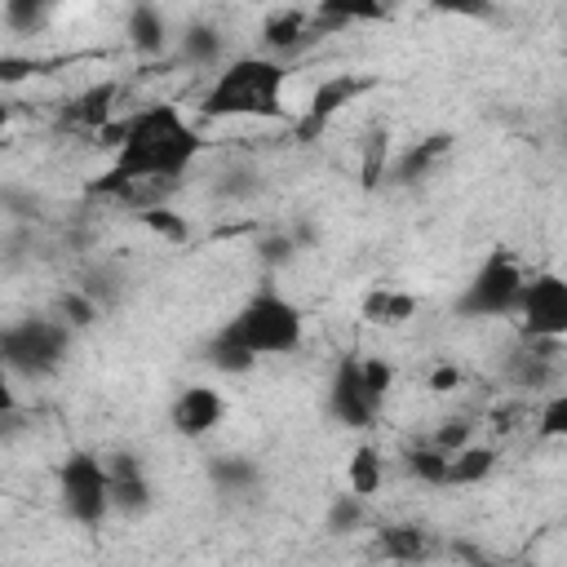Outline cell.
Returning <instances> with one entry per match:
<instances>
[{
    "mask_svg": "<svg viewBox=\"0 0 567 567\" xmlns=\"http://www.w3.org/2000/svg\"><path fill=\"white\" fill-rule=\"evenodd\" d=\"M75 350V332L53 315H22L0 328V372L13 381H53Z\"/></svg>",
    "mask_w": 567,
    "mask_h": 567,
    "instance_id": "obj_4",
    "label": "cell"
},
{
    "mask_svg": "<svg viewBox=\"0 0 567 567\" xmlns=\"http://www.w3.org/2000/svg\"><path fill=\"white\" fill-rule=\"evenodd\" d=\"M173 58L182 62V66H190V71H221L235 53H230V44H226V31L217 27V22H208V18H190L186 27H177L173 31Z\"/></svg>",
    "mask_w": 567,
    "mask_h": 567,
    "instance_id": "obj_12",
    "label": "cell"
},
{
    "mask_svg": "<svg viewBox=\"0 0 567 567\" xmlns=\"http://www.w3.org/2000/svg\"><path fill=\"white\" fill-rule=\"evenodd\" d=\"M394 385V363L381 354H341L328 377V416L346 430H368Z\"/></svg>",
    "mask_w": 567,
    "mask_h": 567,
    "instance_id": "obj_5",
    "label": "cell"
},
{
    "mask_svg": "<svg viewBox=\"0 0 567 567\" xmlns=\"http://www.w3.org/2000/svg\"><path fill=\"white\" fill-rule=\"evenodd\" d=\"M563 372V341H523L514 354V385L518 390H558Z\"/></svg>",
    "mask_w": 567,
    "mask_h": 567,
    "instance_id": "obj_17",
    "label": "cell"
},
{
    "mask_svg": "<svg viewBox=\"0 0 567 567\" xmlns=\"http://www.w3.org/2000/svg\"><path fill=\"white\" fill-rule=\"evenodd\" d=\"M124 40L137 58H164L173 53V22L159 4H133L124 13Z\"/></svg>",
    "mask_w": 567,
    "mask_h": 567,
    "instance_id": "obj_16",
    "label": "cell"
},
{
    "mask_svg": "<svg viewBox=\"0 0 567 567\" xmlns=\"http://www.w3.org/2000/svg\"><path fill=\"white\" fill-rule=\"evenodd\" d=\"M301 341H306V315H301V306L288 292H279L275 284H261L204 341V363L213 372L239 377V372H252L261 359L297 354Z\"/></svg>",
    "mask_w": 567,
    "mask_h": 567,
    "instance_id": "obj_2",
    "label": "cell"
},
{
    "mask_svg": "<svg viewBox=\"0 0 567 567\" xmlns=\"http://www.w3.org/2000/svg\"><path fill=\"white\" fill-rule=\"evenodd\" d=\"M496 461L501 452L492 443H465L461 452L447 456V474H443V487H478L496 474Z\"/></svg>",
    "mask_w": 567,
    "mask_h": 567,
    "instance_id": "obj_21",
    "label": "cell"
},
{
    "mask_svg": "<svg viewBox=\"0 0 567 567\" xmlns=\"http://www.w3.org/2000/svg\"><path fill=\"white\" fill-rule=\"evenodd\" d=\"M465 443H474V421H470V416H447V421L430 434V447H439L443 456L461 452Z\"/></svg>",
    "mask_w": 567,
    "mask_h": 567,
    "instance_id": "obj_32",
    "label": "cell"
},
{
    "mask_svg": "<svg viewBox=\"0 0 567 567\" xmlns=\"http://www.w3.org/2000/svg\"><path fill=\"white\" fill-rule=\"evenodd\" d=\"M58 509L66 523L93 532L111 518V492H106V465L97 452L75 447L58 465Z\"/></svg>",
    "mask_w": 567,
    "mask_h": 567,
    "instance_id": "obj_6",
    "label": "cell"
},
{
    "mask_svg": "<svg viewBox=\"0 0 567 567\" xmlns=\"http://www.w3.org/2000/svg\"><path fill=\"white\" fill-rule=\"evenodd\" d=\"M257 190H261V173H257V164H248V159L226 164V168L217 173V182H213V195H217V199H248V195H257Z\"/></svg>",
    "mask_w": 567,
    "mask_h": 567,
    "instance_id": "obj_26",
    "label": "cell"
},
{
    "mask_svg": "<svg viewBox=\"0 0 567 567\" xmlns=\"http://www.w3.org/2000/svg\"><path fill=\"white\" fill-rule=\"evenodd\" d=\"M18 408H22V399H18V381H13L9 372H0V421H13Z\"/></svg>",
    "mask_w": 567,
    "mask_h": 567,
    "instance_id": "obj_37",
    "label": "cell"
},
{
    "mask_svg": "<svg viewBox=\"0 0 567 567\" xmlns=\"http://www.w3.org/2000/svg\"><path fill=\"white\" fill-rule=\"evenodd\" d=\"M447 155H452V133H443V128H439V133H425V137H416V142H408L403 151L390 155L381 182H390V186H399V190L421 186Z\"/></svg>",
    "mask_w": 567,
    "mask_h": 567,
    "instance_id": "obj_14",
    "label": "cell"
},
{
    "mask_svg": "<svg viewBox=\"0 0 567 567\" xmlns=\"http://www.w3.org/2000/svg\"><path fill=\"white\" fill-rule=\"evenodd\" d=\"M0 213H4L13 226H31V221H40V213H44V199H40L31 186H18V182H0Z\"/></svg>",
    "mask_w": 567,
    "mask_h": 567,
    "instance_id": "obj_27",
    "label": "cell"
},
{
    "mask_svg": "<svg viewBox=\"0 0 567 567\" xmlns=\"http://www.w3.org/2000/svg\"><path fill=\"white\" fill-rule=\"evenodd\" d=\"M416 297L412 292H403V288H394V284H377V288H368L363 292V301H359V315L368 319V323H377V328H399V323H408L412 315H416Z\"/></svg>",
    "mask_w": 567,
    "mask_h": 567,
    "instance_id": "obj_20",
    "label": "cell"
},
{
    "mask_svg": "<svg viewBox=\"0 0 567 567\" xmlns=\"http://www.w3.org/2000/svg\"><path fill=\"white\" fill-rule=\"evenodd\" d=\"M403 470H408L416 483H425V487H443L447 456H443L439 447H430V443H416V447L403 452Z\"/></svg>",
    "mask_w": 567,
    "mask_h": 567,
    "instance_id": "obj_29",
    "label": "cell"
},
{
    "mask_svg": "<svg viewBox=\"0 0 567 567\" xmlns=\"http://www.w3.org/2000/svg\"><path fill=\"white\" fill-rule=\"evenodd\" d=\"M102 146H111V164L89 182V195L120 199L128 186H159L177 190L182 177L204 155V133L190 115H182L173 102L137 106L120 120H111L102 133Z\"/></svg>",
    "mask_w": 567,
    "mask_h": 567,
    "instance_id": "obj_1",
    "label": "cell"
},
{
    "mask_svg": "<svg viewBox=\"0 0 567 567\" xmlns=\"http://www.w3.org/2000/svg\"><path fill=\"white\" fill-rule=\"evenodd\" d=\"M75 288H80L97 310H115V306L128 297V275H124L120 261H93V266L80 275Z\"/></svg>",
    "mask_w": 567,
    "mask_h": 567,
    "instance_id": "obj_22",
    "label": "cell"
},
{
    "mask_svg": "<svg viewBox=\"0 0 567 567\" xmlns=\"http://www.w3.org/2000/svg\"><path fill=\"white\" fill-rule=\"evenodd\" d=\"M563 434H567V394L563 390H549V399L536 412V439L540 443H554Z\"/></svg>",
    "mask_w": 567,
    "mask_h": 567,
    "instance_id": "obj_31",
    "label": "cell"
},
{
    "mask_svg": "<svg viewBox=\"0 0 567 567\" xmlns=\"http://www.w3.org/2000/svg\"><path fill=\"white\" fill-rule=\"evenodd\" d=\"M9 120H13V106L0 97V137H4V128H9Z\"/></svg>",
    "mask_w": 567,
    "mask_h": 567,
    "instance_id": "obj_38",
    "label": "cell"
},
{
    "mask_svg": "<svg viewBox=\"0 0 567 567\" xmlns=\"http://www.w3.org/2000/svg\"><path fill=\"white\" fill-rule=\"evenodd\" d=\"M518 337L523 341H563L567 337V279L558 270H532L518 306Z\"/></svg>",
    "mask_w": 567,
    "mask_h": 567,
    "instance_id": "obj_8",
    "label": "cell"
},
{
    "mask_svg": "<svg viewBox=\"0 0 567 567\" xmlns=\"http://www.w3.org/2000/svg\"><path fill=\"white\" fill-rule=\"evenodd\" d=\"M199 120H288V66L266 53H235L208 75Z\"/></svg>",
    "mask_w": 567,
    "mask_h": 567,
    "instance_id": "obj_3",
    "label": "cell"
},
{
    "mask_svg": "<svg viewBox=\"0 0 567 567\" xmlns=\"http://www.w3.org/2000/svg\"><path fill=\"white\" fill-rule=\"evenodd\" d=\"M425 385H430L434 394H447V390L461 385V368H456V363H439V368L425 377Z\"/></svg>",
    "mask_w": 567,
    "mask_h": 567,
    "instance_id": "obj_36",
    "label": "cell"
},
{
    "mask_svg": "<svg viewBox=\"0 0 567 567\" xmlns=\"http://www.w3.org/2000/svg\"><path fill=\"white\" fill-rule=\"evenodd\" d=\"M102 465H106L111 514H120V518H146L155 509V483H151V470L142 465V456L128 452V447H120V452H106Z\"/></svg>",
    "mask_w": 567,
    "mask_h": 567,
    "instance_id": "obj_9",
    "label": "cell"
},
{
    "mask_svg": "<svg viewBox=\"0 0 567 567\" xmlns=\"http://www.w3.org/2000/svg\"><path fill=\"white\" fill-rule=\"evenodd\" d=\"M385 164H390V142H385V128H377L363 142V186H377L385 177Z\"/></svg>",
    "mask_w": 567,
    "mask_h": 567,
    "instance_id": "obj_33",
    "label": "cell"
},
{
    "mask_svg": "<svg viewBox=\"0 0 567 567\" xmlns=\"http://www.w3.org/2000/svg\"><path fill=\"white\" fill-rule=\"evenodd\" d=\"M0 18H4V27H9L13 35H40V31H49V22H53V4H49V0H9V4L0 9Z\"/></svg>",
    "mask_w": 567,
    "mask_h": 567,
    "instance_id": "obj_25",
    "label": "cell"
},
{
    "mask_svg": "<svg viewBox=\"0 0 567 567\" xmlns=\"http://www.w3.org/2000/svg\"><path fill=\"white\" fill-rule=\"evenodd\" d=\"M49 315H53V319H62V323H66L75 337L102 319V310H97V306H93V301H89L80 288H66V292H58V301H53V310H49Z\"/></svg>",
    "mask_w": 567,
    "mask_h": 567,
    "instance_id": "obj_28",
    "label": "cell"
},
{
    "mask_svg": "<svg viewBox=\"0 0 567 567\" xmlns=\"http://www.w3.org/2000/svg\"><path fill=\"white\" fill-rule=\"evenodd\" d=\"M465 567H505V563H496V558H470Z\"/></svg>",
    "mask_w": 567,
    "mask_h": 567,
    "instance_id": "obj_39",
    "label": "cell"
},
{
    "mask_svg": "<svg viewBox=\"0 0 567 567\" xmlns=\"http://www.w3.org/2000/svg\"><path fill=\"white\" fill-rule=\"evenodd\" d=\"M257 252H261V261H266V266H284V261H292V257L301 252V239H297V230L288 226V230L266 235V239L257 244Z\"/></svg>",
    "mask_w": 567,
    "mask_h": 567,
    "instance_id": "obj_34",
    "label": "cell"
},
{
    "mask_svg": "<svg viewBox=\"0 0 567 567\" xmlns=\"http://www.w3.org/2000/svg\"><path fill=\"white\" fill-rule=\"evenodd\" d=\"M315 40H319V27H315L310 9H270L266 22H261V49L257 53H266V58L288 66V58H297Z\"/></svg>",
    "mask_w": 567,
    "mask_h": 567,
    "instance_id": "obj_13",
    "label": "cell"
},
{
    "mask_svg": "<svg viewBox=\"0 0 567 567\" xmlns=\"http://www.w3.org/2000/svg\"><path fill=\"white\" fill-rule=\"evenodd\" d=\"M120 97H124L120 80H93V84H84L80 93L66 97L62 124L84 128V133H102L111 120H120Z\"/></svg>",
    "mask_w": 567,
    "mask_h": 567,
    "instance_id": "obj_15",
    "label": "cell"
},
{
    "mask_svg": "<svg viewBox=\"0 0 567 567\" xmlns=\"http://www.w3.org/2000/svg\"><path fill=\"white\" fill-rule=\"evenodd\" d=\"M221 421H226V394H221L217 385H208V381L182 385V390L173 394V403H168V425H173V434H182V439H190V443L208 439Z\"/></svg>",
    "mask_w": 567,
    "mask_h": 567,
    "instance_id": "obj_11",
    "label": "cell"
},
{
    "mask_svg": "<svg viewBox=\"0 0 567 567\" xmlns=\"http://www.w3.org/2000/svg\"><path fill=\"white\" fill-rule=\"evenodd\" d=\"M377 554L399 563V567H416V563H425L434 554V532L425 523H408V518L403 523H385L377 532Z\"/></svg>",
    "mask_w": 567,
    "mask_h": 567,
    "instance_id": "obj_18",
    "label": "cell"
},
{
    "mask_svg": "<svg viewBox=\"0 0 567 567\" xmlns=\"http://www.w3.org/2000/svg\"><path fill=\"white\" fill-rule=\"evenodd\" d=\"M372 89H377V80L372 75H359V71H341V75L319 80L315 93H310V102H306V111H301V120H297V137L310 142L315 133H323L346 106H354Z\"/></svg>",
    "mask_w": 567,
    "mask_h": 567,
    "instance_id": "obj_10",
    "label": "cell"
},
{
    "mask_svg": "<svg viewBox=\"0 0 567 567\" xmlns=\"http://www.w3.org/2000/svg\"><path fill=\"white\" fill-rule=\"evenodd\" d=\"M4 146H9V142H4V137H0V151H4Z\"/></svg>",
    "mask_w": 567,
    "mask_h": 567,
    "instance_id": "obj_40",
    "label": "cell"
},
{
    "mask_svg": "<svg viewBox=\"0 0 567 567\" xmlns=\"http://www.w3.org/2000/svg\"><path fill=\"white\" fill-rule=\"evenodd\" d=\"M27 75H40V62L35 58H22V53H0V84H18Z\"/></svg>",
    "mask_w": 567,
    "mask_h": 567,
    "instance_id": "obj_35",
    "label": "cell"
},
{
    "mask_svg": "<svg viewBox=\"0 0 567 567\" xmlns=\"http://www.w3.org/2000/svg\"><path fill=\"white\" fill-rule=\"evenodd\" d=\"M208 483L226 501H252L261 492L266 474H261V465L252 456H213L208 461Z\"/></svg>",
    "mask_w": 567,
    "mask_h": 567,
    "instance_id": "obj_19",
    "label": "cell"
},
{
    "mask_svg": "<svg viewBox=\"0 0 567 567\" xmlns=\"http://www.w3.org/2000/svg\"><path fill=\"white\" fill-rule=\"evenodd\" d=\"M368 523V501H359V496H350V492H337L332 501H328V509H323V532L328 536H354L359 527Z\"/></svg>",
    "mask_w": 567,
    "mask_h": 567,
    "instance_id": "obj_24",
    "label": "cell"
},
{
    "mask_svg": "<svg viewBox=\"0 0 567 567\" xmlns=\"http://www.w3.org/2000/svg\"><path fill=\"white\" fill-rule=\"evenodd\" d=\"M346 483H350L346 492L359 496V501H372V496L381 492V483H385V461H381V452H377L372 443H359V447L350 452Z\"/></svg>",
    "mask_w": 567,
    "mask_h": 567,
    "instance_id": "obj_23",
    "label": "cell"
},
{
    "mask_svg": "<svg viewBox=\"0 0 567 567\" xmlns=\"http://www.w3.org/2000/svg\"><path fill=\"white\" fill-rule=\"evenodd\" d=\"M527 284L523 261L509 248H496L478 261V270L470 275V284L456 297V315L465 319H514L518 292Z\"/></svg>",
    "mask_w": 567,
    "mask_h": 567,
    "instance_id": "obj_7",
    "label": "cell"
},
{
    "mask_svg": "<svg viewBox=\"0 0 567 567\" xmlns=\"http://www.w3.org/2000/svg\"><path fill=\"white\" fill-rule=\"evenodd\" d=\"M142 217V226L151 230V235H159L164 244H190V221L182 217V213H173L168 204H159V208H146V213H137Z\"/></svg>",
    "mask_w": 567,
    "mask_h": 567,
    "instance_id": "obj_30",
    "label": "cell"
}]
</instances>
